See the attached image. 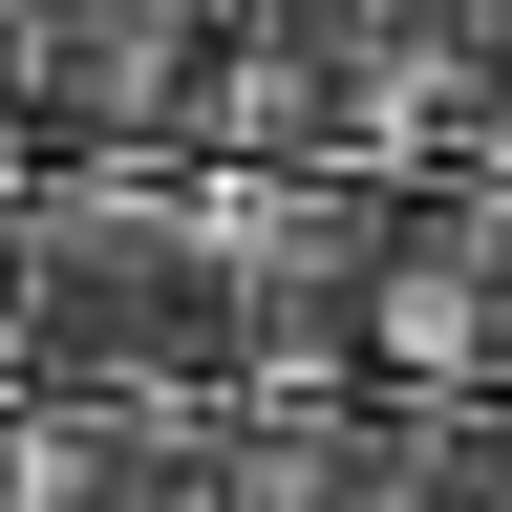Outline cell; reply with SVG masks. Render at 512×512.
I'll return each instance as SVG.
<instances>
[{
    "label": "cell",
    "instance_id": "3957f363",
    "mask_svg": "<svg viewBox=\"0 0 512 512\" xmlns=\"http://www.w3.org/2000/svg\"><path fill=\"white\" fill-rule=\"evenodd\" d=\"M214 0H22V150L64 171H192Z\"/></svg>",
    "mask_w": 512,
    "mask_h": 512
},
{
    "label": "cell",
    "instance_id": "6da1fadb",
    "mask_svg": "<svg viewBox=\"0 0 512 512\" xmlns=\"http://www.w3.org/2000/svg\"><path fill=\"white\" fill-rule=\"evenodd\" d=\"M0 214H22V384H235L192 171H64V150H22Z\"/></svg>",
    "mask_w": 512,
    "mask_h": 512
},
{
    "label": "cell",
    "instance_id": "7a4b0ae2",
    "mask_svg": "<svg viewBox=\"0 0 512 512\" xmlns=\"http://www.w3.org/2000/svg\"><path fill=\"white\" fill-rule=\"evenodd\" d=\"M192 214H214V342H235V384H363L406 192L384 171H192Z\"/></svg>",
    "mask_w": 512,
    "mask_h": 512
}]
</instances>
